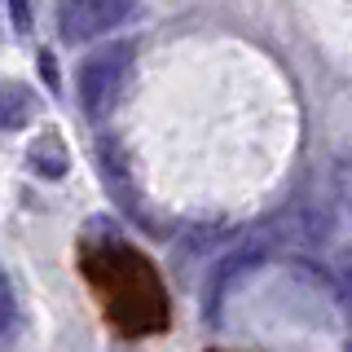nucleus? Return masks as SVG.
Listing matches in <instances>:
<instances>
[{
    "instance_id": "5",
    "label": "nucleus",
    "mask_w": 352,
    "mask_h": 352,
    "mask_svg": "<svg viewBox=\"0 0 352 352\" xmlns=\"http://www.w3.org/2000/svg\"><path fill=\"white\" fill-rule=\"evenodd\" d=\"M18 322V300H14V286H9V278L0 273V335H9Z\"/></svg>"
},
{
    "instance_id": "1",
    "label": "nucleus",
    "mask_w": 352,
    "mask_h": 352,
    "mask_svg": "<svg viewBox=\"0 0 352 352\" xmlns=\"http://www.w3.org/2000/svg\"><path fill=\"white\" fill-rule=\"evenodd\" d=\"M132 62H137V44L132 40H115V44H102L97 53H88L84 66H80V106L88 119H102L115 110L119 93H124L128 75H132Z\"/></svg>"
},
{
    "instance_id": "2",
    "label": "nucleus",
    "mask_w": 352,
    "mask_h": 352,
    "mask_svg": "<svg viewBox=\"0 0 352 352\" xmlns=\"http://www.w3.org/2000/svg\"><path fill=\"white\" fill-rule=\"evenodd\" d=\"M137 14V0H58V31L71 44H88L124 27Z\"/></svg>"
},
{
    "instance_id": "4",
    "label": "nucleus",
    "mask_w": 352,
    "mask_h": 352,
    "mask_svg": "<svg viewBox=\"0 0 352 352\" xmlns=\"http://www.w3.org/2000/svg\"><path fill=\"white\" fill-rule=\"evenodd\" d=\"M36 115V97L27 84H0V132H18Z\"/></svg>"
},
{
    "instance_id": "6",
    "label": "nucleus",
    "mask_w": 352,
    "mask_h": 352,
    "mask_svg": "<svg viewBox=\"0 0 352 352\" xmlns=\"http://www.w3.org/2000/svg\"><path fill=\"white\" fill-rule=\"evenodd\" d=\"M9 18H14V31L31 27V0H9Z\"/></svg>"
},
{
    "instance_id": "3",
    "label": "nucleus",
    "mask_w": 352,
    "mask_h": 352,
    "mask_svg": "<svg viewBox=\"0 0 352 352\" xmlns=\"http://www.w3.org/2000/svg\"><path fill=\"white\" fill-rule=\"evenodd\" d=\"M31 168H36L40 176H49V181H58V176H66V168H71V150L62 146L58 132H40L36 141H31Z\"/></svg>"
},
{
    "instance_id": "7",
    "label": "nucleus",
    "mask_w": 352,
    "mask_h": 352,
    "mask_svg": "<svg viewBox=\"0 0 352 352\" xmlns=\"http://www.w3.org/2000/svg\"><path fill=\"white\" fill-rule=\"evenodd\" d=\"M339 291L352 304V251H344V260H339Z\"/></svg>"
}]
</instances>
